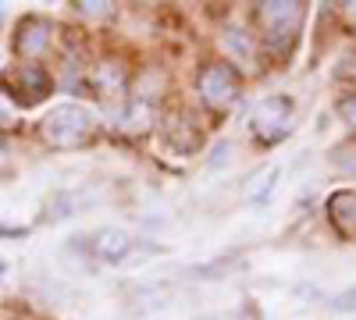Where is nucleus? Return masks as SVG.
<instances>
[{"mask_svg":"<svg viewBox=\"0 0 356 320\" xmlns=\"http://www.w3.org/2000/svg\"><path fill=\"white\" fill-rule=\"evenodd\" d=\"M225 47L232 50V57H239L243 65H250V61H253V47H250V36H246V33H239V28H232V33L225 36Z\"/></svg>","mask_w":356,"mask_h":320,"instance_id":"obj_11","label":"nucleus"},{"mask_svg":"<svg viewBox=\"0 0 356 320\" xmlns=\"http://www.w3.org/2000/svg\"><path fill=\"white\" fill-rule=\"evenodd\" d=\"M332 306H335V310H342V313H349V310H356V288H349V292H342V296H335V299H332Z\"/></svg>","mask_w":356,"mask_h":320,"instance_id":"obj_14","label":"nucleus"},{"mask_svg":"<svg viewBox=\"0 0 356 320\" xmlns=\"http://www.w3.org/2000/svg\"><path fill=\"white\" fill-rule=\"evenodd\" d=\"M75 8H79L82 15H93V18H97V15H107V11H111V4H104V0H89V4H75Z\"/></svg>","mask_w":356,"mask_h":320,"instance_id":"obj_15","label":"nucleus"},{"mask_svg":"<svg viewBox=\"0 0 356 320\" xmlns=\"http://www.w3.org/2000/svg\"><path fill=\"white\" fill-rule=\"evenodd\" d=\"M93 132H97V114L82 103H57L43 121V139L57 150H75Z\"/></svg>","mask_w":356,"mask_h":320,"instance_id":"obj_1","label":"nucleus"},{"mask_svg":"<svg viewBox=\"0 0 356 320\" xmlns=\"http://www.w3.org/2000/svg\"><path fill=\"white\" fill-rule=\"evenodd\" d=\"M18 118H22V110L15 96L8 90H0V128H18Z\"/></svg>","mask_w":356,"mask_h":320,"instance_id":"obj_12","label":"nucleus"},{"mask_svg":"<svg viewBox=\"0 0 356 320\" xmlns=\"http://www.w3.org/2000/svg\"><path fill=\"white\" fill-rule=\"evenodd\" d=\"M93 253L104 260V264H122V260L132 253V235L122 228H104L93 235Z\"/></svg>","mask_w":356,"mask_h":320,"instance_id":"obj_6","label":"nucleus"},{"mask_svg":"<svg viewBox=\"0 0 356 320\" xmlns=\"http://www.w3.org/2000/svg\"><path fill=\"white\" fill-rule=\"evenodd\" d=\"M25 235V228L18 224H0V239H22Z\"/></svg>","mask_w":356,"mask_h":320,"instance_id":"obj_16","label":"nucleus"},{"mask_svg":"<svg viewBox=\"0 0 356 320\" xmlns=\"http://www.w3.org/2000/svg\"><path fill=\"white\" fill-rule=\"evenodd\" d=\"M18 82H22L25 93H33V96H29V103H36V100H43V96L50 93V75H47L40 65H25V68L18 71Z\"/></svg>","mask_w":356,"mask_h":320,"instance_id":"obj_9","label":"nucleus"},{"mask_svg":"<svg viewBox=\"0 0 356 320\" xmlns=\"http://www.w3.org/2000/svg\"><path fill=\"white\" fill-rule=\"evenodd\" d=\"M339 114H342V121H346L349 128H356V93L346 96V100H339Z\"/></svg>","mask_w":356,"mask_h":320,"instance_id":"obj_13","label":"nucleus"},{"mask_svg":"<svg viewBox=\"0 0 356 320\" xmlns=\"http://www.w3.org/2000/svg\"><path fill=\"white\" fill-rule=\"evenodd\" d=\"M4 271H8V264H4V260H0V278H4Z\"/></svg>","mask_w":356,"mask_h":320,"instance_id":"obj_17","label":"nucleus"},{"mask_svg":"<svg viewBox=\"0 0 356 320\" xmlns=\"http://www.w3.org/2000/svg\"><path fill=\"white\" fill-rule=\"evenodd\" d=\"M93 78H97V85H100V93H104V96H118V93L125 90V71L118 68L114 61H104V65H97Z\"/></svg>","mask_w":356,"mask_h":320,"instance_id":"obj_10","label":"nucleus"},{"mask_svg":"<svg viewBox=\"0 0 356 320\" xmlns=\"http://www.w3.org/2000/svg\"><path fill=\"white\" fill-rule=\"evenodd\" d=\"M200 96L207 107L214 110H228L235 100H239V75H235L228 65H211L200 75Z\"/></svg>","mask_w":356,"mask_h":320,"instance_id":"obj_4","label":"nucleus"},{"mask_svg":"<svg viewBox=\"0 0 356 320\" xmlns=\"http://www.w3.org/2000/svg\"><path fill=\"white\" fill-rule=\"evenodd\" d=\"M328 217L342 235H356V192H335L328 199Z\"/></svg>","mask_w":356,"mask_h":320,"instance_id":"obj_7","label":"nucleus"},{"mask_svg":"<svg viewBox=\"0 0 356 320\" xmlns=\"http://www.w3.org/2000/svg\"><path fill=\"white\" fill-rule=\"evenodd\" d=\"M278 174H282V167L271 164V167L260 171L257 178L250 182V189H246V203H250V207H260V203L271 199V192H275V185H278Z\"/></svg>","mask_w":356,"mask_h":320,"instance_id":"obj_8","label":"nucleus"},{"mask_svg":"<svg viewBox=\"0 0 356 320\" xmlns=\"http://www.w3.org/2000/svg\"><path fill=\"white\" fill-rule=\"evenodd\" d=\"M303 18H307V8L296 4V0H267V4L257 8V22H260L264 36H267L275 53H289Z\"/></svg>","mask_w":356,"mask_h":320,"instance_id":"obj_2","label":"nucleus"},{"mask_svg":"<svg viewBox=\"0 0 356 320\" xmlns=\"http://www.w3.org/2000/svg\"><path fill=\"white\" fill-rule=\"evenodd\" d=\"M253 135L264 142V146H275L278 139L289 135L292 128V103L285 96H267L253 107V118H250Z\"/></svg>","mask_w":356,"mask_h":320,"instance_id":"obj_3","label":"nucleus"},{"mask_svg":"<svg viewBox=\"0 0 356 320\" xmlns=\"http://www.w3.org/2000/svg\"><path fill=\"white\" fill-rule=\"evenodd\" d=\"M50 36H54V25H50L47 18L33 15V18H25V22L18 25L15 50H18L22 57H29V61H36V57H40V53L50 47Z\"/></svg>","mask_w":356,"mask_h":320,"instance_id":"obj_5","label":"nucleus"}]
</instances>
